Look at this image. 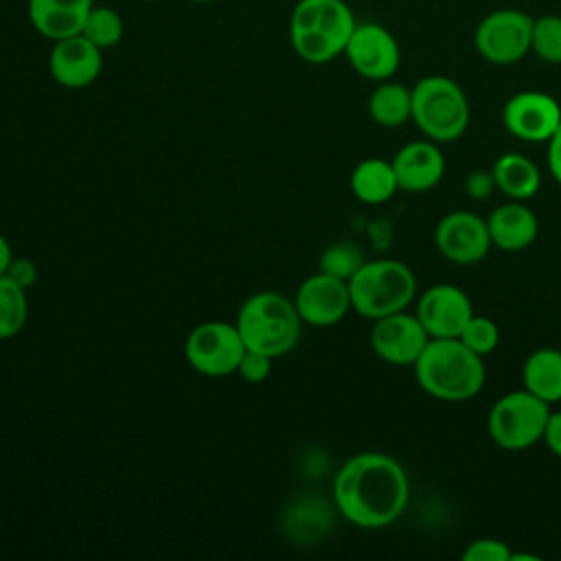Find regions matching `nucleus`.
<instances>
[{"mask_svg":"<svg viewBox=\"0 0 561 561\" xmlns=\"http://www.w3.org/2000/svg\"><path fill=\"white\" fill-rule=\"evenodd\" d=\"M333 500L344 519L359 528H383L401 517L410 480L399 460L381 451L348 458L335 476Z\"/></svg>","mask_w":561,"mask_h":561,"instance_id":"f257e3e1","label":"nucleus"},{"mask_svg":"<svg viewBox=\"0 0 561 561\" xmlns=\"http://www.w3.org/2000/svg\"><path fill=\"white\" fill-rule=\"evenodd\" d=\"M412 368L421 390L440 401H467L484 386L482 355L458 337H430Z\"/></svg>","mask_w":561,"mask_h":561,"instance_id":"f03ea898","label":"nucleus"},{"mask_svg":"<svg viewBox=\"0 0 561 561\" xmlns=\"http://www.w3.org/2000/svg\"><path fill=\"white\" fill-rule=\"evenodd\" d=\"M357 20L344 0H298L289 13V44L307 64L344 55Z\"/></svg>","mask_w":561,"mask_h":561,"instance_id":"7ed1b4c3","label":"nucleus"},{"mask_svg":"<svg viewBox=\"0 0 561 561\" xmlns=\"http://www.w3.org/2000/svg\"><path fill=\"white\" fill-rule=\"evenodd\" d=\"M300 316L296 305L278 291H256L241 305L237 329L248 351L274 357L294 351L300 337Z\"/></svg>","mask_w":561,"mask_h":561,"instance_id":"20e7f679","label":"nucleus"},{"mask_svg":"<svg viewBox=\"0 0 561 561\" xmlns=\"http://www.w3.org/2000/svg\"><path fill=\"white\" fill-rule=\"evenodd\" d=\"M412 121L434 142L458 140L471 121V107L458 81L430 75L412 85Z\"/></svg>","mask_w":561,"mask_h":561,"instance_id":"39448f33","label":"nucleus"},{"mask_svg":"<svg viewBox=\"0 0 561 561\" xmlns=\"http://www.w3.org/2000/svg\"><path fill=\"white\" fill-rule=\"evenodd\" d=\"M351 309L362 318L379 320L405 311L416 294L414 272L397 259L366 261L348 280Z\"/></svg>","mask_w":561,"mask_h":561,"instance_id":"423d86ee","label":"nucleus"},{"mask_svg":"<svg viewBox=\"0 0 561 561\" xmlns=\"http://www.w3.org/2000/svg\"><path fill=\"white\" fill-rule=\"evenodd\" d=\"M550 403L526 388L502 394L489 410L486 430L491 440L508 451L528 449L543 438Z\"/></svg>","mask_w":561,"mask_h":561,"instance_id":"0eeeda50","label":"nucleus"},{"mask_svg":"<svg viewBox=\"0 0 561 561\" xmlns=\"http://www.w3.org/2000/svg\"><path fill=\"white\" fill-rule=\"evenodd\" d=\"M533 15L519 9H495L486 13L473 33L478 55L495 66H511L530 53Z\"/></svg>","mask_w":561,"mask_h":561,"instance_id":"6e6552de","label":"nucleus"},{"mask_svg":"<svg viewBox=\"0 0 561 561\" xmlns=\"http://www.w3.org/2000/svg\"><path fill=\"white\" fill-rule=\"evenodd\" d=\"M245 351L237 324L219 320L195 327L184 344L188 364L206 377H226L234 373Z\"/></svg>","mask_w":561,"mask_h":561,"instance_id":"1a4fd4ad","label":"nucleus"},{"mask_svg":"<svg viewBox=\"0 0 561 561\" xmlns=\"http://www.w3.org/2000/svg\"><path fill=\"white\" fill-rule=\"evenodd\" d=\"M344 55L359 77L377 83L392 79L401 64V46L397 37L377 22H357Z\"/></svg>","mask_w":561,"mask_h":561,"instance_id":"9d476101","label":"nucleus"},{"mask_svg":"<svg viewBox=\"0 0 561 561\" xmlns=\"http://www.w3.org/2000/svg\"><path fill=\"white\" fill-rule=\"evenodd\" d=\"M502 123L519 140L548 142L561 125V105L546 92L524 90L504 103Z\"/></svg>","mask_w":561,"mask_h":561,"instance_id":"9b49d317","label":"nucleus"},{"mask_svg":"<svg viewBox=\"0 0 561 561\" xmlns=\"http://www.w3.org/2000/svg\"><path fill=\"white\" fill-rule=\"evenodd\" d=\"M436 250L456 265L480 263L491 250L486 219L469 210H451L434 228Z\"/></svg>","mask_w":561,"mask_h":561,"instance_id":"f8f14e48","label":"nucleus"},{"mask_svg":"<svg viewBox=\"0 0 561 561\" xmlns=\"http://www.w3.org/2000/svg\"><path fill=\"white\" fill-rule=\"evenodd\" d=\"M430 335L416 313H390L375 320L370 331V346L377 357L394 366H412L423 348L427 346Z\"/></svg>","mask_w":561,"mask_h":561,"instance_id":"ddd939ff","label":"nucleus"},{"mask_svg":"<svg viewBox=\"0 0 561 561\" xmlns=\"http://www.w3.org/2000/svg\"><path fill=\"white\" fill-rule=\"evenodd\" d=\"M471 316L469 296L449 283L427 287L416 302V318L430 337H458Z\"/></svg>","mask_w":561,"mask_h":561,"instance_id":"4468645a","label":"nucleus"},{"mask_svg":"<svg viewBox=\"0 0 561 561\" xmlns=\"http://www.w3.org/2000/svg\"><path fill=\"white\" fill-rule=\"evenodd\" d=\"M294 305L302 322L311 327L337 324L351 309L348 283L318 272L300 283Z\"/></svg>","mask_w":561,"mask_h":561,"instance_id":"2eb2a0df","label":"nucleus"},{"mask_svg":"<svg viewBox=\"0 0 561 561\" xmlns=\"http://www.w3.org/2000/svg\"><path fill=\"white\" fill-rule=\"evenodd\" d=\"M48 68L59 85L70 90L88 88L99 79L103 70V50L81 33L64 37L59 42H53Z\"/></svg>","mask_w":561,"mask_h":561,"instance_id":"dca6fc26","label":"nucleus"},{"mask_svg":"<svg viewBox=\"0 0 561 561\" xmlns=\"http://www.w3.org/2000/svg\"><path fill=\"white\" fill-rule=\"evenodd\" d=\"M399 191L425 193L445 175V158L434 140H412L403 145L390 160Z\"/></svg>","mask_w":561,"mask_h":561,"instance_id":"f3484780","label":"nucleus"},{"mask_svg":"<svg viewBox=\"0 0 561 561\" xmlns=\"http://www.w3.org/2000/svg\"><path fill=\"white\" fill-rule=\"evenodd\" d=\"M92 7L94 0H28L26 15L42 37L59 42L81 33Z\"/></svg>","mask_w":561,"mask_h":561,"instance_id":"a211bd4d","label":"nucleus"},{"mask_svg":"<svg viewBox=\"0 0 561 561\" xmlns=\"http://www.w3.org/2000/svg\"><path fill=\"white\" fill-rule=\"evenodd\" d=\"M491 245L504 252H519L533 245L539 232L537 215L517 199L497 206L486 219Z\"/></svg>","mask_w":561,"mask_h":561,"instance_id":"6ab92c4d","label":"nucleus"},{"mask_svg":"<svg viewBox=\"0 0 561 561\" xmlns=\"http://www.w3.org/2000/svg\"><path fill=\"white\" fill-rule=\"evenodd\" d=\"M491 173L495 180V188L500 193H504L508 199L526 202V199L535 197L541 186L539 167L530 158H526L524 153H517V151L502 153L493 162Z\"/></svg>","mask_w":561,"mask_h":561,"instance_id":"aec40b11","label":"nucleus"},{"mask_svg":"<svg viewBox=\"0 0 561 561\" xmlns=\"http://www.w3.org/2000/svg\"><path fill=\"white\" fill-rule=\"evenodd\" d=\"M522 381L541 401H561V351L550 346L533 351L522 366Z\"/></svg>","mask_w":561,"mask_h":561,"instance_id":"412c9836","label":"nucleus"},{"mask_svg":"<svg viewBox=\"0 0 561 561\" xmlns=\"http://www.w3.org/2000/svg\"><path fill=\"white\" fill-rule=\"evenodd\" d=\"M351 191L364 204L388 202L399 191L392 162L381 158L362 160L351 173Z\"/></svg>","mask_w":561,"mask_h":561,"instance_id":"4be33fe9","label":"nucleus"},{"mask_svg":"<svg viewBox=\"0 0 561 561\" xmlns=\"http://www.w3.org/2000/svg\"><path fill=\"white\" fill-rule=\"evenodd\" d=\"M368 114L381 127H401L412 121V88L397 81H379L368 96Z\"/></svg>","mask_w":561,"mask_h":561,"instance_id":"5701e85b","label":"nucleus"},{"mask_svg":"<svg viewBox=\"0 0 561 561\" xmlns=\"http://www.w3.org/2000/svg\"><path fill=\"white\" fill-rule=\"evenodd\" d=\"M28 318L26 289L15 285L7 274L0 276V340H9L22 331Z\"/></svg>","mask_w":561,"mask_h":561,"instance_id":"b1692460","label":"nucleus"},{"mask_svg":"<svg viewBox=\"0 0 561 561\" xmlns=\"http://www.w3.org/2000/svg\"><path fill=\"white\" fill-rule=\"evenodd\" d=\"M123 31H125L123 18L112 7L94 4L83 22L81 35L88 37L101 50H107L123 39Z\"/></svg>","mask_w":561,"mask_h":561,"instance_id":"393cba45","label":"nucleus"},{"mask_svg":"<svg viewBox=\"0 0 561 561\" xmlns=\"http://www.w3.org/2000/svg\"><path fill=\"white\" fill-rule=\"evenodd\" d=\"M530 53L546 64H561V15L546 13L533 18Z\"/></svg>","mask_w":561,"mask_h":561,"instance_id":"a878e982","label":"nucleus"},{"mask_svg":"<svg viewBox=\"0 0 561 561\" xmlns=\"http://www.w3.org/2000/svg\"><path fill=\"white\" fill-rule=\"evenodd\" d=\"M366 263L362 250L353 241H340L329 245L320 256V272L342 280H351L355 272Z\"/></svg>","mask_w":561,"mask_h":561,"instance_id":"bb28decb","label":"nucleus"},{"mask_svg":"<svg viewBox=\"0 0 561 561\" xmlns=\"http://www.w3.org/2000/svg\"><path fill=\"white\" fill-rule=\"evenodd\" d=\"M458 340H460L467 348H471L473 353H478V355L484 357V355H489V353L495 351V346H497V342H500V331H497V324H495L491 318L473 313V316L469 318V322L465 324V329L460 331Z\"/></svg>","mask_w":561,"mask_h":561,"instance_id":"cd10ccee","label":"nucleus"},{"mask_svg":"<svg viewBox=\"0 0 561 561\" xmlns=\"http://www.w3.org/2000/svg\"><path fill=\"white\" fill-rule=\"evenodd\" d=\"M513 550L495 537H478L462 550V561H511Z\"/></svg>","mask_w":561,"mask_h":561,"instance_id":"c85d7f7f","label":"nucleus"},{"mask_svg":"<svg viewBox=\"0 0 561 561\" xmlns=\"http://www.w3.org/2000/svg\"><path fill=\"white\" fill-rule=\"evenodd\" d=\"M270 364H272L270 355L259 353V351H245L237 370L245 381L259 383L270 375Z\"/></svg>","mask_w":561,"mask_h":561,"instance_id":"c756f323","label":"nucleus"},{"mask_svg":"<svg viewBox=\"0 0 561 561\" xmlns=\"http://www.w3.org/2000/svg\"><path fill=\"white\" fill-rule=\"evenodd\" d=\"M495 188V180H493V173L491 169H478V171H471L465 180V191L471 199H484L491 195V191Z\"/></svg>","mask_w":561,"mask_h":561,"instance_id":"7c9ffc66","label":"nucleus"},{"mask_svg":"<svg viewBox=\"0 0 561 561\" xmlns=\"http://www.w3.org/2000/svg\"><path fill=\"white\" fill-rule=\"evenodd\" d=\"M15 285L28 289L37 278V267L31 259H13L4 272Z\"/></svg>","mask_w":561,"mask_h":561,"instance_id":"2f4dec72","label":"nucleus"},{"mask_svg":"<svg viewBox=\"0 0 561 561\" xmlns=\"http://www.w3.org/2000/svg\"><path fill=\"white\" fill-rule=\"evenodd\" d=\"M546 447L561 458V412H552L550 410V416H548V423H546V430H543V438Z\"/></svg>","mask_w":561,"mask_h":561,"instance_id":"473e14b6","label":"nucleus"},{"mask_svg":"<svg viewBox=\"0 0 561 561\" xmlns=\"http://www.w3.org/2000/svg\"><path fill=\"white\" fill-rule=\"evenodd\" d=\"M548 169L550 175L561 184V125L548 140Z\"/></svg>","mask_w":561,"mask_h":561,"instance_id":"72a5a7b5","label":"nucleus"},{"mask_svg":"<svg viewBox=\"0 0 561 561\" xmlns=\"http://www.w3.org/2000/svg\"><path fill=\"white\" fill-rule=\"evenodd\" d=\"M13 261V252H11V245H9V241L0 234V276L7 272V267H9V263Z\"/></svg>","mask_w":561,"mask_h":561,"instance_id":"f704fd0d","label":"nucleus"},{"mask_svg":"<svg viewBox=\"0 0 561 561\" xmlns=\"http://www.w3.org/2000/svg\"><path fill=\"white\" fill-rule=\"evenodd\" d=\"M188 2H197V4H208V2H217V0H188Z\"/></svg>","mask_w":561,"mask_h":561,"instance_id":"c9c22d12","label":"nucleus"},{"mask_svg":"<svg viewBox=\"0 0 561 561\" xmlns=\"http://www.w3.org/2000/svg\"><path fill=\"white\" fill-rule=\"evenodd\" d=\"M145 2H158V0H145Z\"/></svg>","mask_w":561,"mask_h":561,"instance_id":"e433bc0d","label":"nucleus"}]
</instances>
